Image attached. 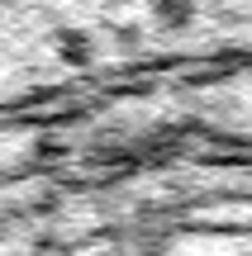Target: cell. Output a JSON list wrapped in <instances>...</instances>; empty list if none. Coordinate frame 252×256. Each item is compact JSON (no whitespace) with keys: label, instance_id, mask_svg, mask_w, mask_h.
<instances>
[{"label":"cell","instance_id":"obj_1","mask_svg":"<svg viewBox=\"0 0 252 256\" xmlns=\"http://www.w3.org/2000/svg\"><path fill=\"white\" fill-rule=\"evenodd\" d=\"M0 256H252V62L0 104Z\"/></svg>","mask_w":252,"mask_h":256}]
</instances>
